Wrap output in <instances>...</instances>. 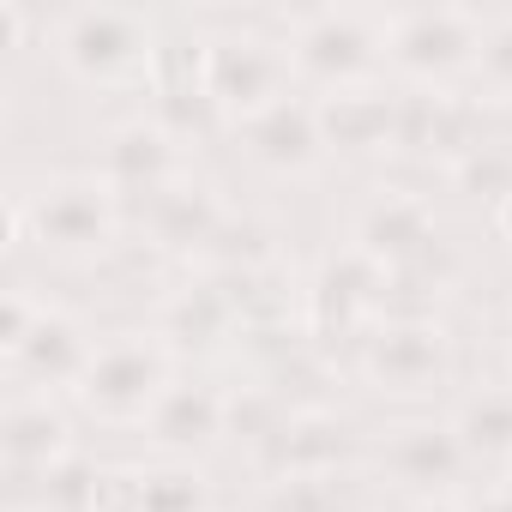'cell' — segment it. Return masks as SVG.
Listing matches in <instances>:
<instances>
[{
  "mask_svg": "<svg viewBox=\"0 0 512 512\" xmlns=\"http://www.w3.org/2000/svg\"><path fill=\"white\" fill-rule=\"evenodd\" d=\"M169 386H175L169 380V344L115 338V344L97 350L91 374L79 380V404L103 422H145Z\"/></svg>",
  "mask_w": 512,
  "mask_h": 512,
  "instance_id": "obj_1",
  "label": "cell"
},
{
  "mask_svg": "<svg viewBox=\"0 0 512 512\" xmlns=\"http://www.w3.org/2000/svg\"><path fill=\"white\" fill-rule=\"evenodd\" d=\"M151 55H157V37L139 13L79 7V13L61 19V61L91 85H121L139 67H151Z\"/></svg>",
  "mask_w": 512,
  "mask_h": 512,
  "instance_id": "obj_2",
  "label": "cell"
},
{
  "mask_svg": "<svg viewBox=\"0 0 512 512\" xmlns=\"http://www.w3.org/2000/svg\"><path fill=\"white\" fill-rule=\"evenodd\" d=\"M290 73H296L290 49H278L266 37H217V43H205V91H211L217 109H229L241 121L284 103Z\"/></svg>",
  "mask_w": 512,
  "mask_h": 512,
  "instance_id": "obj_3",
  "label": "cell"
},
{
  "mask_svg": "<svg viewBox=\"0 0 512 512\" xmlns=\"http://www.w3.org/2000/svg\"><path fill=\"white\" fill-rule=\"evenodd\" d=\"M31 241L55 253H97L115 241V187L109 181H55L43 193H25Z\"/></svg>",
  "mask_w": 512,
  "mask_h": 512,
  "instance_id": "obj_4",
  "label": "cell"
},
{
  "mask_svg": "<svg viewBox=\"0 0 512 512\" xmlns=\"http://www.w3.org/2000/svg\"><path fill=\"white\" fill-rule=\"evenodd\" d=\"M482 49V25L476 13L458 7H422V13H398L386 19V55L416 73V79H446L458 67H470Z\"/></svg>",
  "mask_w": 512,
  "mask_h": 512,
  "instance_id": "obj_5",
  "label": "cell"
},
{
  "mask_svg": "<svg viewBox=\"0 0 512 512\" xmlns=\"http://www.w3.org/2000/svg\"><path fill=\"white\" fill-rule=\"evenodd\" d=\"M362 374L380 386V392H398V398H416L428 392L440 374H446V332L434 320H386L368 350H362Z\"/></svg>",
  "mask_w": 512,
  "mask_h": 512,
  "instance_id": "obj_6",
  "label": "cell"
},
{
  "mask_svg": "<svg viewBox=\"0 0 512 512\" xmlns=\"http://www.w3.org/2000/svg\"><path fill=\"white\" fill-rule=\"evenodd\" d=\"M380 49H386V25L374 31V25L356 19V13H314V19L302 25V37L290 43V61H296L308 79L344 91V85H356V79L374 67Z\"/></svg>",
  "mask_w": 512,
  "mask_h": 512,
  "instance_id": "obj_7",
  "label": "cell"
},
{
  "mask_svg": "<svg viewBox=\"0 0 512 512\" xmlns=\"http://www.w3.org/2000/svg\"><path fill=\"white\" fill-rule=\"evenodd\" d=\"M356 247L374 266L398 272V266L422 260V253L434 247V217H428V205L416 193H380L362 211V223H356Z\"/></svg>",
  "mask_w": 512,
  "mask_h": 512,
  "instance_id": "obj_8",
  "label": "cell"
},
{
  "mask_svg": "<svg viewBox=\"0 0 512 512\" xmlns=\"http://www.w3.org/2000/svg\"><path fill=\"white\" fill-rule=\"evenodd\" d=\"M103 181L115 193H163L175 181V139L157 121H127L103 145Z\"/></svg>",
  "mask_w": 512,
  "mask_h": 512,
  "instance_id": "obj_9",
  "label": "cell"
},
{
  "mask_svg": "<svg viewBox=\"0 0 512 512\" xmlns=\"http://www.w3.org/2000/svg\"><path fill=\"white\" fill-rule=\"evenodd\" d=\"M67 446H73V440H67V416H61L49 398H13V404H7V422H0V452H7L13 476H43V470H55L61 458H73Z\"/></svg>",
  "mask_w": 512,
  "mask_h": 512,
  "instance_id": "obj_10",
  "label": "cell"
},
{
  "mask_svg": "<svg viewBox=\"0 0 512 512\" xmlns=\"http://www.w3.org/2000/svg\"><path fill=\"white\" fill-rule=\"evenodd\" d=\"M145 428H151V440L163 452H199L229 428V398H217L211 386H181L175 380L157 398V410L145 416Z\"/></svg>",
  "mask_w": 512,
  "mask_h": 512,
  "instance_id": "obj_11",
  "label": "cell"
},
{
  "mask_svg": "<svg viewBox=\"0 0 512 512\" xmlns=\"http://www.w3.org/2000/svg\"><path fill=\"white\" fill-rule=\"evenodd\" d=\"M464 464H470V452H464L452 422H410V428H398L386 440V470L398 482H410V488H440Z\"/></svg>",
  "mask_w": 512,
  "mask_h": 512,
  "instance_id": "obj_12",
  "label": "cell"
},
{
  "mask_svg": "<svg viewBox=\"0 0 512 512\" xmlns=\"http://www.w3.org/2000/svg\"><path fill=\"white\" fill-rule=\"evenodd\" d=\"M241 139H247V151L260 157V163H272V169H308L314 157H320V115L308 109V103H272V109H260V115H247L241 121Z\"/></svg>",
  "mask_w": 512,
  "mask_h": 512,
  "instance_id": "obj_13",
  "label": "cell"
},
{
  "mask_svg": "<svg viewBox=\"0 0 512 512\" xmlns=\"http://www.w3.org/2000/svg\"><path fill=\"white\" fill-rule=\"evenodd\" d=\"M320 115V139L332 151H380L398 133V103L374 97V91H332L314 103Z\"/></svg>",
  "mask_w": 512,
  "mask_h": 512,
  "instance_id": "obj_14",
  "label": "cell"
},
{
  "mask_svg": "<svg viewBox=\"0 0 512 512\" xmlns=\"http://www.w3.org/2000/svg\"><path fill=\"white\" fill-rule=\"evenodd\" d=\"M145 223H151V241L157 247H211L217 229H223V211L211 199V187L199 181H169L163 193L145 199Z\"/></svg>",
  "mask_w": 512,
  "mask_h": 512,
  "instance_id": "obj_15",
  "label": "cell"
},
{
  "mask_svg": "<svg viewBox=\"0 0 512 512\" xmlns=\"http://www.w3.org/2000/svg\"><path fill=\"white\" fill-rule=\"evenodd\" d=\"M13 362H19V374H31L37 386H73V392H79V380L91 374L97 350H91V338L79 332V320H67V314H49V308H43V320H37L31 344H25Z\"/></svg>",
  "mask_w": 512,
  "mask_h": 512,
  "instance_id": "obj_16",
  "label": "cell"
},
{
  "mask_svg": "<svg viewBox=\"0 0 512 512\" xmlns=\"http://www.w3.org/2000/svg\"><path fill=\"white\" fill-rule=\"evenodd\" d=\"M235 320L241 314H235V302H229L223 284H187V290H175L163 302L157 332L169 338V350H211L217 338H229Z\"/></svg>",
  "mask_w": 512,
  "mask_h": 512,
  "instance_id": "obj_17",
  "label": "cell"
},
{
  "mask_svg": "<svg viewBox=\"0 0 512 512\" xmlns=\"http://www.w3.org/2000/svg\"><path fill=\"white\" fill-rule=\"evenodd\" d=\"M338 452H344V428H338L332 416H320V410L290 416V422L278 428V440H272L278 476H332Z\"/></svg>",
  "mask_w": 512,
  "mask_h": 512,
  "instance_id": "obj_18",
  "label": "cell"
},
{
  "mask_svg": "<svg viewBox=\"0 0 512 512\" xmlns=\"http://www.w3.org/2000/svg\"><path fill=\"white\" fill-rule=\"evenodd\" d=\"M458 440L470 458H488V464H506L512 458V386H494V392H476L464 410H458Z\"/></svg>",
  "mask_w": 512,
  "mask_h": 512,
  "instance_id": "obj_19",
  "label": "cell"
},
{
  "mask_svg": "<svg viewBox=\"0 0 512 512\" xmlns=\"http://www.w3.org/2000/svg\"><path fill=\"white\" fill-rule=\"evenodd\" d=\"M452 169H458V181H464L470 193H488L494 205L512 199V151H500V145H476V151H464Z\"/></svg>",
  "mask_w": 512,
  "mask_h": 512,
  "instance_id": "obj_20",
  "label": "cell"
},
{
  "mask_svg": "<svg viewBox=\"0 0 512 512\" xmlns=\"http://www.w3.org/2000/svg\"><path fill=\"white\" fill-rule=\"evenodd\" d=\"M205 506V482L193 470H157L145 476V512H199Z\"/></svg>",
  "mask_w": 512,
  "mask_h": 512,
  "instance_id": "obj_21",
  "label": "cell"
},
{
  "mask_svg": "<svg viewBox=\"0 0 512 512\" xmlns=\"http://www.w3.org/2000/svg\"><path fill=\"white\" fill-rule=\"evenodd\" d=\"M37 320H43V308H37L25 290H7V296H0V350H7V356H19V350L31 344Z\"/></svg>",
  "mask_w": 512,
  "mask_h": 512,
  "instance_id": "obj_22",
  "label": "cell"
},
{
  "mask_svg": "<svg viewBox=\"0 0 512 512\" xmlns=\"http://www.w3.org/2000/svg\"><path fill=\"white\" fill-rule=\"evenodd\" d=\"M476 73H482L500 97H512V19H506V25H494V31H482Z\"/></svg>",
  "mask_w": 512,
  "mask_h": 512,
  "instance_id": "obj_23",
  "label": "cell"
},
{
  "mask_svg": "<svg viewBox=\"0 0 512 512\" xmlns=\"http://www.w3.org/2000/svg\"><path fill=\"white\" fill-rule=\"evenodd\" d=\"M97 512H145V476L139 470H103L97 476Z\"/></svg>",
  "mask_w": 512,
  "mask_h": 512,
  "instance_id": "obj_24",
  "label": "cell"
},
{
  "mask_svg": "<svg viewBox=\"0 0 512 512\" xmlns=\"http://www.w3.org/2000/svg\"><path fill=\"white\" fill-rule=\"evenodd\" d=\"M470 512H512V488H494V494H482Z\"/></svg>",
  "mask_w": 512,
  "mask_h": 512,
  "instance_id": "obj_25",
  "label": "cell"
},
{
  "mask_svg": "<svg viewBox=\"0 0 512 512\" xmlns=\"http://www.w3.org/2000/svg\"><path fill=\"white\" fill-rule=\"evenodd\" d=\"M494 229L512 241V199H500V205H494Z\"/></svg>",
  "mask_w": 512,
  "mask_h": 512,
  "instance_id": "obj_26",
  "label": "cell"
},
{
  "mask_svg": "<svg viewBox=\"0 0 512 512\" xmlns=\"http://www.w3.org/2000/svg\"><path fill=\"white\" fill-rule=\"evenodd\" d=\"M410 512H458V506H446V500H416Z\"/></svg>",
  "mask_w": 512,
  "mask_h": 512,
  "instance_id": "obj_27",
  "label": "cell"
},
{
  "mask_svg": "<svg viewBox=\"0 0 512 512\" xmlns=\"http://www.w3.org/2000/svg\"><path fill=\"white\" fill-rule=\"evenodd\" d=\"M506 356H512V338H506Z\"/></svg>",
  "mask_w": 512,
  "mask_h": 512,
  "instance_id": "obj_28",
  "label": "cell"
}]
</instances>
